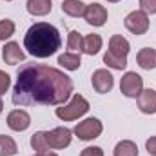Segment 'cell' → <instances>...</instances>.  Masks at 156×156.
I'll return each instance as SVG.
<instances>
[{
  "mask_svg": "<svg viewBox=\"0 0 156 156\" xmlns=\"http://www.w3.org/2000/svg\"><path fill=\"white\" fill-rule=\"evenodd\" d=\"M136 62H138V66H140L142 69H145V71L154 69L156 67V51L151 49V47L140 49L138 55H136Z\"/></svg>",
  "mask_w": 156,
  "mask_h": 156,
  "instance_id": "obj_13",
  "label": "cell"
},
{
  "mask_svg": "<svg viewBox=\"0 0 156 156\" xmlns=\"http://www.w3.org/2000/svg\"><path fill=\"white\" fill-rule=\"evenodd\" d=\"M9 85H11V78L7 73H4V71H0V96L9 89Z\"/></svg>",
  "mask_w": 156,
  "mask_h": 156,
  "instance_id": "obj_26",
  "label": "cell"
},
{
  "mask_svg": "<svg viewBox=\"0 0 156 156\" xmlns=\"http://www.w3.org/2000/svg\"><path fill=\"white\" fill-rule=\"evenodd\" d=\"M16 151V142L7 134H0V156H15Z\"/></svg>",
  "mask_w": 156,
  "mask_h": 156,
  "instance_id": "obj_22",
  "label": "cell"
},
{
  "mask_svg": "<svg viewBox=\"0 0 156 156\" xmlns=\"http://www.w3.org/2000/svg\"><path fill=\"white\" fill-rule=\"evenodd\" d=\"M104 131V125L98 118H85L82 122H78L73 129V133L76 134L78 140H83V142H89V140H94L102 134Z\"/></svg>",
  "mask_w": 156,
  "mask_h": 156,
  "instance_id": "obj_4",
  "label": "cell"
},
{
  "mask_svg": "<svg viewBox=\"0 0 156 156\" xmlns=\"http://www.w3.org/2000/svg\"><path fill=\"white\" fill-rule=\"evenodd\" d=\"M115 156H138V145L133 140H122L115 147Z\"/></svg>",
  "mask_w": 156,
  "mask_h": 156,
  "instance_id": "obj_20",
  "label": "cell"
},
{
  "mask_svg": "<svg viewBox=\"0 0 156 156\" xmlns=\"http://www.w3.org/2000/svg\"><path fill=\"white\" fill-rule=\"evenodd\" d=\"M2 58L7 66H16L26 58V53L20 49V44L16 42H7L2 47Z\"/></svg>",
  "mask_w": 156,
  "mask_h": 156,
  "instance_id": "obj_11",
  "label": "cell"
},
{
  "mask_svg": "<svg viewBox=\"0 0 156 156\" xmlns=\"http://www.w3.org/2000/svg\"><path fill=\"white\" fill-rule=\"evenodd\" d=\"M60 45H62L60 31L47 22H35L24 37V47L35 58L53 56L60 49Z\"/></svg>",
  "mask_w": 156,
  "mask_h": 156,
  "instance_id": "obj_2",
  "label": "cell"
},
{
  "mask_svg": "<svg viewBox=\"0 0 156 156\" xmlns=\"http://www.w3.org/2000/svg\"><path fill=\"white\" fill-rule=\"evenodd\" d=\"M140 9L147 15H156V0H140Z\"/></svg>",
  "mask_w": 156,
  "mask_h": 156,
  "instance_id": "obj_25",
  "label": "cell"
},
{
  "mask_svg": "<svg viewBox=\"0 0 156 156\" xmlns=\"http://www.w3.org/2000/svg\"><path fill=\"white\" fill-rule=\"evenodd\" d=\"M67 49H71V53H82L83 51V37L78 31H69V35H67Z\"/></svg>",
  "mask_w": 156,
  "mask_h": 156,
  "instance_id": "obj_23",
  "label": "cell"
},
{
  "mask_svg": "<svg viewBox=\"0 0 156 156\" xmlns=\"http://www.w3.org/2000/svg\"><path fill=\"white\" fill-rule=\"evenodd\" d=\"M102 44H104V40L100 35H96V33H93V35H87V37H83V51L82 53H85V55H98L100 53V49H102Z\"/></svg>",
  "mask_w": 156,
  "mask_h": 156,
  "instance_id": "obj_17",
  "label": "cell"
},
{
  "mask_svg": "<svg viewBox=\"0 0 156 156\" xmlns=\"http://www.w3.org/2000/svg\"><path fill=\"white\" fill-rule=\"evenodd\" d=\"M144 89V78L134 71H127L120 80V91L127 98H138Z\"/></svg>",
  "mask_w": 156,
  "mask_h": 156,
  "instance_id": "obj_6",
  "label": "cell"
},
{
  "mask_svg": "<svg viewBox=\"0 0 156 156\" xmlns=\"http://www.w3.org/2000/svg\"><path fill=\"white\" fill-rule=\"evenodd\" d=\"M91 83H93V89L100 94H105L113 89L115 85V76L107 71V69H96L91 76Z\"/></svg>",
  "mask_w": 156,
  "mask_h": 156,
  "instance_id": "obj_9",
  "label": "cell"
},
{
  "mask_svg": "<svg viewBox=\"0 0 156 156\" xmlns=\"http://www.w3.org/2000/svg\"><path fill=\"white\" fill-rule=\"evenodd\" d=\"M145 149L151 156H156V136H151L147 142H145Z\"/></svg>",
  "mask_w": 156,
  "mask_h": 156,
  "instance_id": "obj_28",
  "label": "cell"
},
{
  "mask_svg": "<svg viewBox=\"0 0 156 156\" xmlns=\"http://www.w3.org/2000/svg\"><path fill=\"white\" fill-rule=\"evenodd\" d=\"M85 7H87V4H83L82 0H64L62 2V11L67 16H73V18L83 16Z\"/></svg>",
  "mask_w": 156,
  "mask_h": 156,
  "instance_id": "obj_16",
  "label": "cell"
},
{
  "mask_svg": "<svg viewBox=\"0 0 156 156\" xmlns=\"http://www.w3.org/2000/svg\"><path fill=\"white\" fill-rule=\"evenodd\" d=\"M35 156H58V154H56V153H51V151H49V153H37Z\"/></svg>",
  "mask_w": 156,
  "mask_h": 156,
  "instance_id": "obj_29",
  "label": "cell"
},
{
  "mask_svg": "<svg viewBox=\"0 0 156 156\" xmlns=\"http://www.w3.org/2000/svg\"><path fill=\"white\" fill-rule=\"evenodd\" d=\"M80 156H104V151H102V147H96V145H93V147H85Z\"/></svg>",
  "mask_w": 156,
  "mask_h": 156,
  "instance_id": "obj_27",
  "label": "cell"
},
{
  "mask_svg": "<svg viewBox=\"0 0 156 156\" xmlns=\"http://www.w3.org/2000/svg\"><path fill=\"white\" fill-rule=\"evenodd\" d=\"M138 109L144 115H156V91L154 89H142L136 98Z\"/></svg>",
  "mask_w": 156,
  "mask_h": 156,
  "instance_id": "obj_12",
  "label": "cell"
},
{
  "mask_svg": "<svg viewBox=\"0 0 156 156\" xmlns=\"http://www.w3.org/2000/svg\"><path fill=\"white\" fill-rule=\"evenodd\" d=\"M107 16H109V15H107V9H105L102 4H96V2L87 4L85 13H83L85 22L91 24V26H94V27H102V26L107 22Z\"/></svg>",
  "mask_w": 156,
  "mask_h": 156,
  "instance_id": "obj_8",
  "label": "cell"
},
{
  "mask_svg": "<svg viewBox=\"0 0 156 156\" xmlns=\"http://www.w3.org/2000/svg\"><path fill=\"white\" fill-rule=\"evenodd\" d=\"M109 51L113 55H118V56H127L129 51H131V44L122 35H113L109 38Z\"/></svg>",
  "mask_w": 156,
  "mask_h": 156,
  "instance_id": "obj_14",
  "label": "cell"
},
{
  "mask_svg": "<svg viewBox=\"0 0 156 156\" xmlns=\"http://www.w3.org/2000/svg\"><path fill=\"white\" fill-rule=\"evenodd\" d=\"M123 26L127 31H131L133 35H145L147 29H149V15L142 9H136V11H131L125 20H123Z\"/></svg>",
  "mask_w": 156,
  "mask_h": 156,
  "instance_id": "obj_5",
  "label": "cell"
},
{
  "mask_svg": "<svg viewBox=\"0 0 156 156\" xmlns=\"http://www.w3.org/2000/svg\"><path fill=\"white\" fill-rule=\"evenodd\" d=\"M104 64L111 69H116V71H122L127 67V56H118V55H113L111 51H107L104 55Z\"/></svg>",
  "mask_w": 156,
  "mask_h": 156,
  "instance_id": "obj_21",
  "label": "cell"
},
{
  "mask_svg": "<svg viewBox=\"0 0 156 156\" xmlns=\"http://www.w3.org/2000/svg\"><path fill=\"white\" fill-rule=\"evenodd\" d=\"M73 138V131L67 127H55L53 131H47V142L51 149H66L69 147Z\"/></svg>",
  "mask_w": 156,
  "mask_h": 156,
  "instance_id": "obj_7",
  "label": "cell"
},
{
  "mask_svg": "<svg viewBox=\"0 0 156 156\" xmlns=\"http://www.w3.org/2000/svg\"><path fill=\"white\" fill-rule=\"evenodd\" d=\"M58 64L67 69V71H76L78 67L82 66V58H80V53H64L58 56Z\"/></svg>",
  "mask_w": 156,
  "mask_h": 156,
  "instance_id": "obj_18",
  "label": "cell"
},
{
  "mask_svg": "<svg viewBox=\"0 0 156 156\" xmlns=\"http://www.w3.org/2000/svg\"><path fill=\"white\" fill-rule=\"evenodd\" d=\"M13 35H15V22L9 20V18L0 20V42H5Z\"/></svg>",
  "mask_w": 156,
  "mask_h": 156,
  "instance_id": "obj_24",
  "label": "cell"
},
{
  "mask_svg": "<svg viewBox=\"0 0 156 156\" xmlns=\"http://www.w3.org/2000/svg\"><path fill=\"white\" fill-rule=\"evenodd\" d=\"M2 111H4V102H2V98H0V115H2Z\"/></svg>",
  "mask_w": 156,
  "mask_h": 156,
  "instance_id": "obj_30",
  "label": "cell"
},
{
  "mask_svg": "<svg viewBox=\"0 0 156 156\" xmlns=\"http://www.w3.org/2000/svg\"><path fill=\"white\" fill-rule=\"evenodd\" d=\"M7 125H9L11 131L22 133V131H26L31 125V116L24 109H15V111H11L7 115Z\"/></svg>",
  "mask_w": 156,
  "mask_h": 156,
  "instance_id": "obj_10",
  "label": "cell"
},
{
  "mask_svg": "<svg viewBox=\"0 0 156 156\" xmlns=\"http://www.w3.org/2000/svg\"><path fill=\"white\" fill-rule=\"evenodd\" d=\"M26 7H27L29 15H33V16H45L51 13L53 2L51 0H27Z\"/></svg>",
  "mask_w": 156,
  "mask_h": 156,
  "instance_id": "obj_15",
  "label": "cell"
},
{
  "mask_svg": "<svg viewBox=\"0 0 156 156\" xmlns=\"http://www.w3.org/2000/svg\"><path fill=\"white\" fill-rule=\"evenodd\" d=\"M107 2H120V0H107Z\"/></svg>",
  "mask_w": 156,
  "mask_h": 156,
  "instance_id": "obj_31",
  "label": "cell"
},
{
  "mask_svg": "<svg viewBox=\"0 0 156 156\" xmlns=\"http://www.w3.org/2000/svg\"><path fill=\"white\" fill-rule=\"evenodd\" d=\"M73 80L64 71L44 64H24L13 85L15 105H64L73 94Z\"/></svg>",
  "mask_w": 156,
  "mask_h": 156,
  "instance_id": "obj_1",
  "label": "cell"
},
{
  "mask_svg": "<svg viewBox=\"0 0 156 156\" xmlns=\"http://www.w3.org/2000/svg\"><path fill=\"white\" fill-rule=\"evenodd\" d=\"M5 2H11V0H5Z\"/></svg>",
  "mask_w": 156,
  "mask_h": 156,
  "instance_id": "obj_32",
  "label": "cell"
},
{
  "mask_svg": "<svg viewBox=\"0 0 156 156\" xmlns=\"http://www.w3.org/2000/svg\"><path fill=\"white\" fill-rule=\"evenodd\" d=\"M31 147L37 153H49L51 151L49 142H47V131H37L31 136Z\"/></svg>",
  "mask_w": 156,
  "mask_h": 156,
  "instance_id": "obj_19",
  "label": "cell"
},
{
  "mask_svg": "<svg viewBox=\"0 0 156 156\" xmlns=\"http://www.w3.org/2000/svg\"><path fill=\"white\" fill-rule=\"evenodd\" d=\"M87 111H89V102L82 94L76 93V94H73L69 104H66L62 107H56L55 115L64 122H73V120H78L80 116H83Z\"/></svg>",
  "mask_w": 156,
  "mask_h": 156,
  "instance_id": "obj_3",
  "label": "cell"
}]
</instances>
